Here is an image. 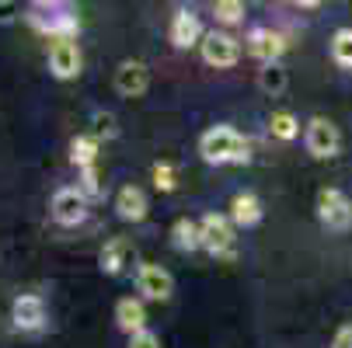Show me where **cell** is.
<instances>
[{
	"mask_svg": "<svg viewBox=\"0 0 352 348\" xmlns=\"http://www.w3.org/2000/svg\"><path fill=\"white\" fill-rule=\"evenodd\" d=\"M318 220L328 227V230H345L352 223V202L345 198V192L338 188H324L318 195Z\"/></svg>",
	"mask_w": 352,
	"mask_h": 348,
	"instance_id": "cell-9",
	"label": "cell"
},
{
	"mask_svg": "<svg viewBox=\"0 0 352 348\" xmlns=\"http://www.w3.org/2000/svg\"><path fill=\"white\" fill-rule=\"evenodd\" d=\"M171 42L178 45V49H192V45H199L203 42V21H199L192 11H178L175 18H171Z\"/></svg>",
	"mask_w": 352,
	"mask_h": 348,
	"instance_id": "cell-16",
	"label": "cell"
},
{
	"mask_svg": "<svg viewBox=\"0 0 352 348\" xmlns=\"http://www.w3.org/2000/svg\"><path fill=\"white\" fill-rule=\"evenodd\" d=\"M213 18L227 28L244 21V0H213Z\"/></svg>",
	"mask_w": 352,
	"mask_h": 348,
	"instance_id": "cell-23",
	"label": "cell"
},
{
	"mask_svg": "<svg viewBox=\"0 0 352 348\" xmlns=\"http://www.w3.org/2000/svg\"><path fill=\"white\" fill-rule=\"evenodd\" d=\"M136 289L143 300H154V303H168L171 292H175V275L157 265V262H146L136 268Z\"/></svg>",
	"mask_w": 352,
	"mask_h": 348,
	"instance_id": "cell-5",
	"label": "cell"
},
{
	"mask_svg": "<svg viewBox=\"0 0 352 348\" xmlns=\"http://www.w3.org/2000/svg\"><path fill=\"white\" fill-rule=\"evenodd\" d=\"M32 25L49 38H77V32H80V21L70 11H49V18L32 14Z\"/></svg>",
	"mask_w": 352,
	"mask_h": 348,
	"instance_id": "cell-15",
	"label": "cell"
},
{
	"mask_svg": "<svg viewBox=\"0 0 352 348\" xmlns=\"http://www.w3.org/2000/svg\"><path fill=\"white\" fill-rule=\"evenodd\" d=\"M154 188H157V192H175V188H178V171H175V164H168V161L154 164Z\"/></svg>",
	"mask_w": 352,
	"mask_h": 348,
	"instance_id": "cell-25",
	"label": "cell"
},
{
	"mask_svg": "<svg viewBox=\"0 0 352 348\" xmlns=\"http://www.w3.org/2000/svg\"><path fill=\"white\" fill-rule=\"evenodd\" d=\"M11 321H14V327H18V331H25V334L42 331V327H45V321H49L45 300H42V296H35V292L18 296V300L11 303Z\"/></svg>",
	"mask_w": 352,
	"mask_h": 348,
	"instance_id": "cell-8",
	"label": "cell"
},
{
	"mask_svg": "<svg viewBox=\"0 0 352 348\" xmlns=\"http://www.w3.org/2000/svg\"><path fill=\"white\" fill-rule=\"evenodd\" d=\"M136 258V247L129 237H112L105 247H102V255H98V265H102L105 275H122Z\"/></svg>",
	"mask_w": 352,
	"mask_h": 348,
	"instance_id": "cell-12",
	"label": "cell"
},
{
	"mask_svg": "<svg viewBox=\"0 0 352 348\" xmlns=\"http://www.w3.org/2000/svg\"><path fill=\"white\" fill-rule=\"evenodd\" d=\"M248 53L258 63H279V56L286 53V38L272 28H251L248 32Z\"/></svg>",
	"mask_w": 352,
	"mask_h": 348,
	"instance_id": "cell-11",
	"label": "cell"
},
{
	"mask_svg": "<svg viewBox=\"0 0 352 348\" xmlns=\"http://www.w3.org/2000/svg\"><path fill=\"white\" fill-rule=\"evenodd\" d=\"M269 132H272L276 139L289 143V139L300 136V122H296L293 112H272V119H269Z\"/></svg>",
	"mask_w": 352,
	"mask_h": 348,
	"instance_id": "cell-22",
	"label": "cell"
},
{
	"mask_svg": "<svg viewBox=\"0 0 352 348\" xmlns=\"http://www.w3.org/2000/svg\"><path fill=\"white\" fill-rule=\"evenodd\" d=\"M199 157L213 167H227V164H248V139L230 129V126H210L199 136Z\"/></svg>",
	"mask_w": 352,
	"mask_h": 348,
	"instance_id": "cell-1",
	"label": "cell"
},
{
	"mask_svg": "<svg viewBox=\"0 0 352 348\" xmlns=\"http://www.w3.org/2000/svg\"><path fill=\"white\" fill-rule=\"evenodd\" d=\"M116 213H119V220H126V223H143L146 213H150L146 192H143L140 185L119 188V195H116Z\"/></svg>",
	"mask_w": 352,
	"mask_h": 348,
	"instance_id": "cell-13",
	"label": "cell"
},
{
	"mask_svg": "<svg viewBox=\"0 0 352 348\" xmlns=\"http://www.w3.org/2000/svg\"><path fill=\"white\" fill-rule=\"evenodd\" d=\"M18 14H21L18 0H0V25H11V21H18Z\"/></svg>",
	"mask_w": 352,
	"mask_h": 348,
	"instance_id": "cell-28",
	"label": "cell"
},
{
	"mask_svg": "<svg viewBox=\"0 0 352 348\" xmlns=\"http://www.w3.org/2000/svg\"><path fill=\"white\" fill-rule=\"evenodd\" d=\"M98 150H102V139H98L94 132H84V136H74L70 143V161L80 167H94L98 164Z\"/></svg>",
	"mask_w": 352,
	"mask_h": 348,
	"instance_id": "cell-19",
	"label": "cell"
},
{
	"mask_svg": "<svg viewBox=\"0 0 352 348\" xmlns=\"http://www.w3.org/2000/svg\"><path fill=\"white\" fill-rule=\"evenodd\" d=\"M304 146H307V154L318 157V161H331L338 154V146H342V132L331 119L324 115H314L307 122V132H304Z\"/></svg>",
	"mask_w": 352,
	"mask_h": 348,
	"instance_id": "cell-4",
	"label": "cell"
},
{
	"mask_svg": "<svg viewBox=\"0 0 352 348\" xmlns=\"http://www.w3.org/2000/svg\"><path fill=\"white\" fill-rule=\"evenodd\" d=\"M116 324H119V331H126V334L143 331V327H146V307H143V300H136V296H126V300H119V303H116Z\"/></svg>",
	"mask_w": 352,
	"mask_h": 348,
	"instance_id": "cell-17",
	"label": "cell"
},
{
	"mask_svg": "<svg viewBox=\"0 0 352 348\" xmlns=\"http://www.w3.org/2000/svg\"><path fill=\"white\" fill-rule=\"evenodd\" d=\"M80 70H84V53L77 38H53V45H49V73L56 80H74L80 77Z\"/></svg>",
	"mask_w": 352,
	"mask_h": 348,
	"instance_id": "cell-6",
	"label": "cell"
},
{
	"mask_svg": "<svg viewBox=\"0 0 352 348\" xmlns=\"http://www.w3.org/2000/svg\"><path fill=\"white\" fill-rule=\"evenodd\" d=\"M331 60L342 70H352V28H338L331 35Z\"/></svg>",
	"mask_w": 352,
	"mask_h": 348,
	"instance_id": "cell-21",
	"label": "cell"
},
{
	"mask_svg": "<svg viewBox=\"0 0 352 348\" xmlns=\"http://www.w3.org/2000/svg\"><path fill=\"white\" fill-rule=\"evenodd\" d=\"M32 4H35L38 11H56V8L63 4V0H32Z\"/></svg>",
	"mask_w": 352,
	"mask_h": 348,
	"instance_id": "cell-30",
	"label": "cell"
},
{
	"mask_svg": "<svg viewBox=\"0 0 352 348\" xmlns=\"http://www.w3.org/2000/svg\"><path fill=\"white\" fill-rule=\"evenodd\" d=\"M331 348H352V324H342L331 338Z\"/></svg>",
	"mask_w": 352,
	"mask_h": 348,
	"instance_id": "cell-29",
	"label": "cell"
},
{
	"mask_svg": "<svg viewBox=\"0 0 352 348\" xmlns=\"http://www.w3.org/2000/svg\"><path fill=\"white\" fill-rule=\"evenodd\" d=\"M199 56H203V63L213 67V70H230L241 60V42L230 32L213 28V32L203 35V42H199Z\"/></svg>",
	"mask_w": 352,
	"mask_h": 348,
	"instance_id": "cell-3",
	"label": "cell"
},
{
	"mask_svg": "<svg viewBox=\"0 0 352 348\" xmlns=\"http://www.w3.org/2000/svg\"><path fill=\"white\" fill-rule=\"evenodd\" d=\"M116 91L122 97H143L150 91V70L140 60H122L116 67Z\"/></svg>",
	"mask_w": 352,
	"mask_h": 348,
	"instance_id": "cell-10",
	"label": "cell"
},
{
	"mask_svg": "<svg viewBox=\"0 0 352 348\" xmlns=\"http://www.w3.org/2000/svg\"><path fill=\"white\" fill-rule=\"evenodd\" d=\"M129 348H161V338L150 331V327H143V331L129 334Z\"/></svg>",
	"mask_w": 352,
	"mask_h": 348,
	"instance_id": "cell-27",
	"label": "cell"
},
{
	"mask_svg": "<svg viewBox=\"0 0 352 348\" xmlns=\"http://www.w3.org/2000/svg\"><path fill=\"white\" fill-rule=\"evenodd\" d=\"M171 244L178 247L182 255L199 251V247H203V227H199L195 220H188V216L175 220V227H171Z\"/></svg>",
	"mask_w": 352,
	"mask_h": 348,
	"instance_id": "cell-18",
	"label": "cell"
},
{
	"mask_svg": "<svg viewBox=\"0 0 352 348\" xmlns=\"http://www.w3.org/2000/svg\"><path fill=\"white\" fill-rule=\"evenodd\" d=\"M258 87H262L269 97H279V94L289 87V73H286L279 63H262V70H258Z\"/></svg>",
	"mask_w": 352,
	"mask_h": 348,
	"instance_id": "cell-20",
	"label": "cell"
},
{
	"mask_svg": "<svg viewBox=\"0 0 352 348\" xmlns=\"http://www.w3.org/2000/svg\"><path fill=\"white\" fill-rule=\"evenodd\" d=\"M293 4H296V8H318L321 0H293Z\"/></svg>",
	"mask_w": 352,
	"mask_h": 348,
	"instance_id": "cell-31",
	"label": "cell"
},
{
	"mask_svg": "<svg viewBox=\"0 0 352 348\" xmlns=\"http://www.w3.org/2000/svg\"><path fill=\"white\" fill-rule=\"evenodd\" d=\"M262 216H265V209H262V198H258L255 192H237V195L230 198V220H234L241 230L258 227Z\"/></svg>",
	"mask_w": 352,
	"mask_h": 348,
	"instance_id": "cell-14",
	"label": "cell"
},
{
	"mask_svg": "<svg viewBox=\"0 0 352 348\" xmlns=\"http://www.w3.org/2000/svg\"><path fill=\"white\" fill-rule=\"evenodd\" d=\"M91 126H94V136L98 139H116L119 136V119L112 112H94Z\"/></svg>",
	"mask_w": 352,
	"mask_h": 348,
	"instance_id": "cell-24",
	"label": "cell"
},
{
	"mask_svg": "<svg viewBox=\"0 0 352 348\" xmlns=\"http://www.w3.org/2000/svg\"><path fill=\"white\" fill-rule=\"evenodd\" d=\"M199 227H203V251H210L213 258H234V244H237V237H234V220H230V213L223 216V213H206L203 220H199Z\"/></svg>",
	"mask_w": 352,
	"mask_h": 348,
	"instance_id": "cell-2",
	"label": "cell"
},
{
	"mask_svg": "<svg viewBox=\"0 0 352 348\" xmlns=\"http://www.w3.org/2000/svg\"><path fill=\"white\" fill-rule=\"evenodd\" d=\"M80 192L87 198H102V174H98V164L94 167H80Z\"/></svg>",
	"mask_w": 352,
	"mask_h": 348,
	"instance_id": "cell-26",
	"label": "cell"
},
{
	"mask_svg": "<svg viewBox=\"0 0 352 348\" xmlns=\"http://www.w3.org/2000/svg\"><path fill=\"white\" fill-rule=\"evenodd\" d=\"M87 202L91 198L80 192V185L77 188H60L53 195V202H49V213H53V220L60 227H77V223L87 220Z\"/></svg>",
	"mask_w": 352,
	"mask_h": 348,
	"instance_id": "cell-7",
	"label": "cell"
}]
</instances>
